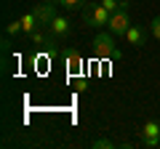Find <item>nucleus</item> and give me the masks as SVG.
<instances>
[{
	"instance_id": "obj_11",
	"label": "nucleus",
	"mask_w": 160,
	"mask_h": 149,
	"mask_svg": "<svg viewBox=\"0 0 160 149\" xmlns=\"http://www.w3.org/2000/svg\"><path fill=\"white\" fill-rule=\"evenodd\" d=\"M102 6L107 8L109 13H115V11H120V8H128V0H102Z\"/></svg>"
},
{
	"instance_id": "obj_12",
	"label": "nucleus",
	"mask_w": 160,
	"mask_h": 149,
	"mask_svg": "<svg viewBox=\"0 0 160 149\" xmlns=\"http://www.w3.org/2000/svg\"><path fill=\"white\" fill-rule=\"evenodd\" d=\"M67 11H80V8H86V0H59Z\"/></svg>"
},
{
	"instance_id": "obj_3",
	"label": "nucleus",
	"mask_w": 160,
	"mask_h": 149,
	"mask_svg": "<svg viewBox=\"0 0 160 149\" xmlns=\"http://www.w3.org/2000/svg\"><path fill=\"white\" fill-rule=\"evenodd\" d=\"M109 32L112 35H126L128 27H131V19H128V11L126 8H120V11H115L112 16H109Z\"/></svg>"
},
{
	"instance_id": "obj_15",
	"label": "nucleus",
	"mask_w": 160,
	"mask_h": 149,
	"mask_svg": "<svg viewBox=\"0 0 160 149\" xmlns=\"http://www.w3.org/2000/svg\"><path fill=\"white\" fill-rule=\"evenodd\" d=\"M142 144L149 149H158L160 147V136H142Z\"/></svg>"
},
{
	"instance_id": "obj_7",
	"label": "nucleus",
	"mask_w": 160,
	"mask_h": 149,
	"mask_svg": "<svg viewBox=\"0 0 160 149\" xmlns=\"http://www.w3.org/2000/svg\"><path fill=\"white\" fill-rule=\"evenodd\" d=\"M126 40L131 43V46H144V29L142 27H128V32H126Z\"/></svg>"
},
{
	"instance_id": "obj_6",
	"label": "nucleus",
	"mask_w": 160,
	"mask_h": 149,
	"mask_svg": "<svg viewBox=\"0 0 160 149\" xmlns=\"http://www.w3.org/2000/svg\"><path fill=\"white\" fill-rule=\"evenodd\" d=\"M48 29H51L56 37H67V35L72 32V22H69L67 16H56L51 24H48Z\"/></svg>"
},
{
	"instance_id": "obj_14",
	"label": "nucleus",
	"mask_w": 160,
	"mask_h": 149,
	"mask_svg": "<svg viewBox=\"0 0 160 149\" xmlns=\"http://www.w3.org/2000/svg\"><path fill=\"white\" fill-rule=\"evenodd\" d=\"M91 147H93V149H115L118 144H115V141H109V138H96V141H93Z\"/></svg>"
},
{
	"instance_id": "obj_8",
	"label": "nucleus",
	"mask_w": 160,
	"mask_h": 149,
	"mask_svg": "<svg viewBox=\"0 0 160 149\" xmlns=\"http://www.w3.org/2000/svg\"><path fill=\"white\" fill-rule=\"evenodd\" d=\"M38 24H40V22H38V16H35L32 11L22 16V27H24V35H32L35 29H38Z\"/></svg>"
},
{
	"instance_id": "obj_4",
	"label": "nucleus",
	"mask_w": 160,
	"mask_h": 149,
	"mask_svg": "<svg viewBox=\"0 0 160 149\" xmlns=\"http://www.w3.org/2000/svg\"><path fill=\"white\" fill-rule=\"evenodd\" d=\"M62 61H64V67H67L69 74H78L80 67H83V56L75 48H62Z\"/></svg>"
},
{
	"instance_id": "obj_5",
	"label": "nucleus",
	"mask_w": 160,
	"mask_h": 149,
	"mask_svg": "<svg viewBox=\"0 0 160 149\" xmlns=\"http://www.w3.org/2000/svg\"><path fill=\"white\" fill-rule=\"evenodd\" d=\"M32 13L38 16L40 24H51L53 19H56V8H53V3H43V6H35Z\"/></svg>"
},
{
	"instance_id": "obj_17",
	"label": "nucleus",
	"mask_w": 160,
	"mask_h": 149,
	"mask_svg": "<svg viewBox=\"0 0 160 149\" xmlns=\"http://www.w3.org/2000/svg\"><path fill=\"white\" fill-rule=\"evenodd\" d=\"M46 3H56V0H46Z\"/></svg>"
},
{
	"instance_id": "obj_2",
	"label": "nucleus",
	"mask_w": 160,
	"mask_h": 149,
	"mask_svg": "<svg viewBox=\"0 0 160 149\" xmlns=\"http://www.w3.org/2000/svg\"><path fill=\"white\" fill-rule=\"evenodd\" d=\"M109 16H112V13H109L102 3H99V6H86V11H83L86 27H104V24H109Z\"/></svg>"
},
{
	"instance_id": "obj_13",
	"label": "nucleus",
	"mask_w": 160,
	"mask_h": 149,
	"mask_svg": "<svg viewBox=\"0 0 160 149\" xmlns=\"http://www.w3.org/2000/svg\"><path fill=\"white\" fill-rule=\"evenodd\" d=\"M22 32H24V27H22V19H19V22H11V24L6 27V35H8V37H13V35H22Z\"/></svg>"
},
{
	"instance_id": "obj_16",
	"label": "nucleus",
	"mask_w": 160,
	"mask_h": 149,
	"mask_svg": "<svg viewBox=\"0 0 160 149\" xmlns=\"http://www.w3.org/2000/svg\"><path fill=\"white\" fill-rule=\"evenodd\" d=\"M149 32H152V37H158V40H160V16L152 19V24H149Z\"/></svg>"
},
{
	"instance_id": "obj_1",
	"label": "nucleus",
	"mask_w": 160,
	"mask_h": 149,
	"mask_svg": "<svg viewBox=\"0 0 160 149\" xmlns=\"http://www.w3.org/2000/svg\"><path fill=\"white\" fill-rule=\"evenodd\" d=\"M93 53L99 59H118L120 56V48L115 46L112 40V32H99L93 37Z\"/></svg>"
},
{
	"instance_id": "obj_10",
	"label": "nucleus",
	"mask_w": 160,
	"mask_h": 149,
	"mask_svg": "<svg viewBox=\"0 0 160 149\" xmlns=\"http://www.w3.org/2000/svg\"><path fill=\"white\" fill-rule=\"evenodd\" d=\"M142 136H160V123L158 120H147L142 128Z\"/></svg>"
},
{
	"instance_id": "obj_9",
	"label": "nucleus",
	"mask_w": 160,
	"mask_h": 149,
	"mask_svg": "<svg viewBox=\"0 0 160 149\" xmlns=\"http://www.w3.org/2000/svg\"><path fill=\"white\" fill-rule=\"evenodd\" d=\"M29 37H32V43H35L38 48H48V43H51V35L40 32V29H35V32L29 35Z\"/></svg>"
}]
</instances>
